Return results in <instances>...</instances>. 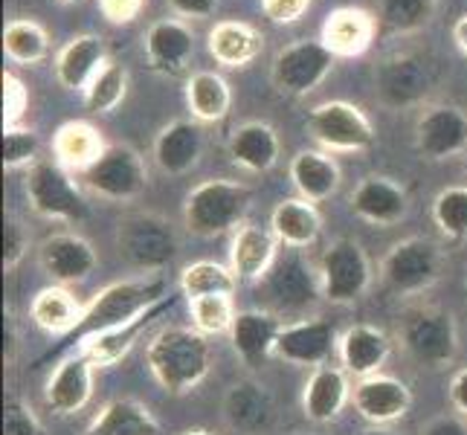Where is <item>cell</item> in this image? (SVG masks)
<instances>
[{"label":"cell","mask_w":467,"mask_h":435,"mask_svg":"<svg viewBox=\"0 0 467 435\" xmlns=\"http://www.w3.org/2000/svg\"><path fill=\"white\" fill-rule=\"evenodd\" d=\"M29 105V90L12 70H4V128H18Z\"/></svg>","instance_id":"7dc6e473"},{"label":"cell","mask_w":467,"mask_h":435,"mask_svg":"<svg viewBox=\"0 0 467 435\" xmlns=\"http://www.w3.org/2000/svg\"><path fill=\"white\" fill-rule=\"evenodd\" d=\"M235 305L233 296H198L189 299V316L192 328H198L206 337H221L233 331L235 322Z\"/></svg>","instance_id":"7bdbcfd3"},{"label":"cell","mask_w":467,"mask_h":435,"mask_svg":"<svg viewBox=\"0 0 467 435\" xmlns=\"http://www.w3.org/2000/svg\"><path fill=\"white\" fill-rule=\"evenodd\" d=\"M351 407L358 409V415L363 418L366 424L372 427H386L400 421L410 407H412V392L410 386L392 378V375H372L354 383L351 389Z\"/></svg>","instance_id":"2e32d148"},{"label":"cell","mask_w":467,"mask_h":435,"mask_svg":"<svg viewBox=\"0 0 467 435\" xmlns=\"http://www.w3.org/2000/svg\"><path fill=\"white\" fill-rule=\"evenodd\" d=\"M337 346H340V334H337L331 319L299 316L294 322H285L273 357H279L291 366L317 368V366L331 363Z\"/></svg>","instance_id":"4fadbf2b"},{"label":"cell","mask_w":467,"mask_h":435,"mask_svg":"<svg viewBox=\"0 0 467 435\" xmlns=\"http://www.w3.org/2000/svg\"><path fill=\"white\" fill-rule=\"evenodd\" d=\"M270 230L279 238V244L287 250L314 247L322 233V218L317 212V203L305 198L279 201L270 212Z\"/></svg>","instance_id":"d6a6232c"},{"label":"cell","mask_w":467,"mask_h":435,"mask_svg":"<svg viewBox=\"0 0 467 435\" xmlns=\"http://www.w3.org/2000/svg\"><path fill=\"white\" fill-rule=\"evenodd\" d=\"M432 223L450 241H467V186H447L432 201Z\"/></svg>","instance_id":"60d3db41"},{"label":"cell","mask_w":467,"mask_h":435,"mask_svg":"<svg viewBox=\"0 0 467 435\" xmlns=\"http://www.w3.org/2000/svg\"><path fill=\"white\" fill-rule=\"evenodd\" d=\"M351 212L375 227H395L410 212L407 189L395 183L392 177H363L358 189L351 192Z\"/></svg>","instance_id":"ffe728a7"},{"label":"cell","mask_w":467,"mask_h":435,"mask_svg":"<svg viewBox=\"0 0 467 435\" xmlns=\"http://www.w3.org/2000/svg\"><path fill=\"white\" fill-rule=\"evenodd\" d=\"M38 264L53 285H78L90 279V273L99 264L93 244L76 233H56L41 241L38 247Z\"/></svg>","instance_id":"e0dca14e"},{"label":"cell","mask_w":467,"mask_h":435,"mask_svg":"<svg viewBox=\"0 0 467 435\" xmlns=\"http://www.w3.org/2000/svg\"><path fill=\"white\" fill-rule=\"evenodd\" d=\"M337 56L322 41H296L273 58V85L282 93L308 96L328 78Z\"/></svg>","instance_id":"7c38bea8"},{"label":"cell","mask_w":467,"mask_h":435,"mask_svg":"<svg viewBox=\"0 0 467 435\" xmlns=\"http://www.w3.org/2000/svg\"><path fill=\"white\" fill-rule=\"evenodd\" d=\"M375 32H378V18L372 12H366L360 6H340L328 12L319 41L337 58H358L372 47Z\"/></svg>","instance_id":"d4e9b609"},{"label":"cell","mask_w":467,"mask_h":435,"mask_svg":"<svg viewBox=\"0 0 467 435\" xmlns=\"http://www.w3.org/2000/svg\"><path fill=\"white\" fill-rule=\"evenodd\" d=\"M105 140L96 128L85 119L64 122L53 137V154L56 163H61L67 171L85 174L96 160L105 154Z\"/></svg>","instance_id":"e575fe53"},{"label":"cell","mask_w":467,"mask_h":435,"mask_svg":"<svg viewBox=\"0 0 467 435\" xmlns=\"http://www.w3.org/2000/svg\"><path fill=\"white\" fill-rule=\"evenodd\" d=\"M314 0H262V12L273 24H296L305 18Z\"/></svg>","instance_id":"c3c4849f"},{"label":"cell","mask_w":467,"mask_h":435,"mask_svg":"<svg viewBox=\"0 0 467 435\" xmlns=\"http://www.w3.org/2000/svg\"><path fill=\"white\" fill-rule=\"evenodd\" d=\"M415 149L424 160H447L467 151V114L459 105H427L415 119Z\"/></svg>","instance_id":"5bb4252c"},{"label":"cell","mask_w":467,"mask_h":435,"mask_svg":"<svg viewBox=\"0 0 467 435\" xmlns=\"http://www.w3.org/2000/svg\"><path fill=\"white\" fill-rule=\"evenodd\" d=\"M142 9H146V0H99V12L114 26L134 24L142 15Z\"/></svg>","instance_id":"681fc988"},{"label":"cell","mask_w":467,"mask_h":435,"mask_svg":"<svg viewBox=\"0 0 467 435\" xmlns=\"http://www.w3.org/2000/svg\"><path fill=\"white\" fill-rule=\"evenodd\" d=\"M287 174H291V183L299 192V198L311 203L334 198L340 192V181H343V171L337 166V160L328 151H314V149L299 151L291 160V166H287Z\"/></svg>","instance_id":"1f68e13d"},{"label":"cell","mask_w":467,"mask_h":435,"mask_svg":"<svg viewBox=\"0 0 467 435\" xmlns=\"http://www.w3.org/2000/svg\"><path fill=\"white\" fill-rule=\"evenodd\" d=\"M400 346L415 363L444 368L459 354V328L450 311L439 305H415L400 319Z\"/></svg>","instance_id":"277c9868"},{"label":"cell","mask_w":467,"mask_h":435,"mask_svg":"<svg viewBox=\"0 0 467 435\" xmlns=\"http://www.w3.org/2000/svg\"><path fill=\"white\" fill-rule=\"evenodd\" d=\"M181 435H215V432H209V430H201V427H195V430H186V432H181Z\"/></svg>","instance_id":"9f6ffc18"},{"label":"cell","mask_w":467,"mask_h":435,"mask_svg":"<svg viewBox=\"0 0 467 435\" xmlns=\"http://www.w3.org/2000/svg\"><path fill=\"white\" fill-rule=\"evenodd\" d=\"M174 305V296L166 299V302H160L157 308L146 311V314H140L137 319L131 322H125V326H117V328H110V331H102V334H93L88 337L85 343H78L73 351H82L88 354V357L93 360L96 368H114L117 363H122L128 354H131V348L140 343V337L142 331H146L151 322L163 314L166 308H171Z\"/></svg>","instance_id":"4316f807"},{"label":"cell","mask_w":467,"mask_h":435,"mask_svg":"<svg viewBox=\"0 0 467 435\" xmlns=\"http://www.w3.org/2000/svg\"><path fill=\"white\" fill-rule=\"evenodd\" d=\"M38 134L29 128H4V169L18 171V169H32L38 163Z\"/></svg>","instance_id":"ee69618b"},{"label":"cell","mask_w":467,"mask_h":435,"mask_svg":"<svg viewBox=\"0 0 467 435\" xmlns=\"http://www.w3.org/2000/svg\"><path fill=\"white\" fill-rule=\"evenodd\" d=\"M441 264L444 253L436 241L412 235L389 247L380 264V276L386 287L395 290L398 296H415L436 285V279L441 276Z\"/></svg>","instance_id":"9c48e42d"},{"label":"cell","mask_w":467,"mask_h":435,"mask_svg":"<svg viewBox=\"0 0 467 435\" xmlns=\"http://www.w3.org/2000/svg\"><path fill=\"white\" fill-rule=\"evenodd\" d=\"M453 41H456L459 50L467 56V15H462V18L453 24Z\"/></svg>","instance_id":"db71d44e"},{"label":"cell","mask_w":467,"mask_h":435,"mask_svg":"<svg viewBox=\"0 0 467 435\" xmlns=\"http://www.w3.org/2000/svg\"><path fill=\"white\" fill-rule=\"evenodd\" d=\"M279 238L267 227H255V223H241L230 241V270L238 282H255L259 285L273 262L279 259Z\"/></svg>","instance_id":"603a6c76"},{"label":"cell","mask_w":467,"mask_h":435,"mask_svg":"<svg viewBox=\"0 0 467 435\" xmlns=\"http://www.w3.org/2000/svg\"><path fill=\"white\" fill-rule=\"evenodd\" d=\"M149 67L160 76H181L195 56V36L181 18H163L146 32Z\"/></svg>","instance_id":"484cf974"},{"label":"cell","mask_w":467,"mask_h":435,"mask_svg":"<svg viewBox=\"0 0 467 435\" xmlns=\"http://www.w3.org/2000/svg\"><path fill=\"white\" fill-rule=\"evenodd\" d=\"M56 4H76V0H56Z\"/></svg>","instance_id":"6f0895ef"},{"label":"cell","mask_w":467,"mask_h":435,"mask_svg":"<svg viewBox=\"0 0 467 435\" xmlns=\"http://www.w3.org/2000/svg\"><path fill=\"white\" fill-rule=\"evenodd\" d=\"M26 253H29V233L24 227V221L6 215L4 218V270L12 273L15 267H21Z\"/></svg>","instance_id":"bcb514c9"},{"label":"cell","mask_w":467,"mask_h":435,"mask_svg":"<svg viewBox=\"0 0 467 435\" xmlns=\"http://www.w3.org/2000/svg\"><path fill=\"white\" fill-rule=\"evenodd\" d=\"M186 108H189L192 119L201 122V125L221 122L233 108L230 82L221 73H213V70L192 73L186 78Z\"/></svg>","instance_id":"d590c367"},{"label":"cell","mask_w":467,"mask_h":435,"mask_svg":"<svg viewBox=\"0 0 467 435\" xmlns=\"http://www.w3.org/2000/svg\"><path fill=\"white\" fill-rule=\"evenodd\" d=\"M253 206V189L227 181V177H215V181H203L189 192L183 201V223L192 235L215 238L230 230H238L244 223Z\"/></svg>","instance_id":"3957f363"},{"label":"cell","mask_w":467,"mask_h":435,"mask_svg":"<svg viewBox=\"0 0 467 435\" xmlns=\"http://www.w3.org/2000/svg\"><path fill=\"white\" fill-rule=\"evenodd\" d=\"M82 314L85 305L78 302V296L67 285H47L29 302V319L44 334L61 337V340H67L76 331V326L82 322Z\"/></svg>","instance_id":"4dcf8cb0"},{"label":"cell","mask_w":467,"mask_h":435,"mask_svg":"<svg viewBox=\"0 0 467 435\" xmlns=\"http://www.w3.org/2000/svg\"><path fill=\"white\" fill-rule=\"evenodd\" d=\"M238 279L230 270V264H218V262H192L181 270V279L177 287L186 299H198V296H235Z\"/></svg>","instance_id":"74e56055"},{"label":"cell","mask_w":467,"mask_h":435,"mask_svg":"<svg viewBox=\"0 0 467 435\" xmlns=\"http://www.w3.org/2000/svg\"><path fill=\"white\" fill-rule=\"evenodd\" d=\"M108 50L99 36H76L56 56V78L64 90H88L93 76L108 64Z\"/></svg>","instance_id":"f1b7e54d"},{"label":"cell","mask_w":467,"mask_h":435,"mask_svg":"<svg viewBox=\"0 0 467 435\" xmlns=\"http://www.w3.org/2000/svg\"><path fill=\"white\" fill-rule=\"evenodd\" d=\"M305 128L328 154H358L375 145V125L363 114V108L346 99H328L308 110Z\"/></svg>","instance_id":"ba28073f"},{"label":"cell","mask_w":467,"mask_h":435,"mask_svg":"<svg viewBox=\"0 0 467 435\" xmlns=\"http://www.w3.org/2000/svg\"><path fill=\"white\" fill-rule=\"evenodd\" d=\"M389 354H392V340L380 328L366 326V322L346 328L340 334V346H337L340 366L354 380L380 375V368L389 360Z\"/></svg>","instance_id":"7402d4cb"},{"label":"cell","mask_w":467,"mask_h":435,"mask_svg":"<svg viewBox=\"0 0 467 435\" xmlns=\"http://www.w3.org/2000/svg\"><path fill=\"white\" fill-rule=\"evenodd\" d=\"M166 4L181 18H213L221 0H166Z\"/></svg>","instance_id":"f907efd6"},{"label":"cell","mask_w":467,"mask_h":435,"mask_svg":"<svg viewBox=\"0 0 467 435\" xmlns=\"http://www.w3.org/2000/svg\"><path fill=\"white\" fill-rule=\"evenodd\" d=\"M436 0H378V24L392 32H415L432 21Z\"/></svg>","instance_id":"b9f144b4"},{"label":"cell","mask_w":467,"mask_h":435,"mask_svg":"<svg viewBox=\"0 0 467 435\" xmlns=\"http://www.w3.org/2000/svg\"><path fill=\"white\" fill-rule=\"evenodd\" d=\"M302 253L305 250L285 247V253H279V259L267 270V276L259 282V290L267 302V311L279 314V316H285V314L299 316L322 296L319 270H314Z\"/></svg>","instance_id":"52a82bcc"},{"label":"cell","mask_w":467,"mask_h":435,"mask_svg":"<svg viewBox=\"0 0 467 435\" xmlns=\"http://www.w3.org/2000/svg\"><path fill=\"white\" fill-rule=\"evenodd\" d=\"M282 328H285V319L267 308L238 311L233 331H230L233 351L247 368H262L273 357V351H276V340Z\"/></svg>","instance_id":"ac0fdd59"},{"label":"cell","mask_w":467,"mask_h":435,"mask_svg":"<svg viewBox=\"0 0 467 435\" xmlns=\"http://www.w3.org/2000/svg\"><path fill=\"white\" fill-rule=\"evenodd\" d=\"M117 247L122 259L140 273H163L181 250L171 223L154 212H134L119 221Z\"/></svg>","instance_id":"5b68a950"},{"label":"cell","mask_w":467,"mask_h":435,"mask_svg":"<svg viewBox=\"0 0 467 435\" xmlns=\"http://www.w3.org/2000/svg\"><path fill=\"white\" fill-rule=\"evenodd\" d=\"M223 421L238 435H262L276 421L273 395L255 380H238L223 398Z\"/></svg>","instance_id":"44dd1931"},{"label":"cell","mask_w":467,"mask_h":435,"mask_svg":"<svg viewBox=\"0 0 467 435\" xmlns=\"http://www.w3.org/2000/svg\"><path fill=\"white\" fill-rule=\"evenodd\" d=\"M128 93V70L119 61H108L105 67L93 76L85 90V108L90 114H114Z\"/></svg>","instance_id":"ab89813d"},{"label":"cell","mask_w":467,"mask_h":435,"mask_svg":"<svg viewBox=\"0 0 467 435\" xmlns=\"http://www.w3.org/2000/svg\"><path fill=\"white\" fill-rule=\"evenodd\" d=\"M421 435H467V421L462 415H439L421 430Z\"/></svg>","instance_id":"f5cc1de1"},{"label":"cell","mask_w":467,"mask_h":435,"mask_svg":"<svg viewBox=\"0 0 467 435\" xmlns=\"http://www.w3.org/2000/svg\"><path fill=\"white\" fill-rule=\"evenodd\" d=\"M209 56L223 67H247L262 56L265 38L253 24L244 21H218L206 36Z\"/></svg>","instance_id":"836d02e7"},{"label":"cell","mask_w":467,"mask_h":435,"mask_svg":"<svg viewBox=\"0 0 467 435\" xmlns=\"http://www.w3.org/2000/svg\"><path fill=\"white\" fill-rule=\"evenodd\" d=\"M322 299L331 305L358 302L372 285V262L354 238H337L317 264Z\"/></svg>","instance_id":"30bf717a"},{"label":"cell","mask_w":467,"mask_h":435,"mask_svg":"<svg viewBox=\"0 0 467 435\" xmlns=\"http://www.w3.org/2000/svg\"><path fill=\"white\" fill-rule=\"evenodd\" d=\"M93 378L96 366L88 354L70 351L61 357L58 366L47 378L44 386V404L53 415H76L82 412L93 398Z\"/></svg>","instance_id":"9a60e30c"},{"label":"cell","mask_w":467,"mask_h":435,"mask_svg":"<svg viewBox=\"0 0 467 435\" xmlns=\"http://www.w3.org/2000/svg\"><path fill=\"white\" fill-rule=\"evenodd\" d=\"M24 189L32 212L44 221L78 223L88 218V201L73 181V171H67L56 160H38L26 171Z\"/></svg>","instance_id":"8992f818"},{"label":"cell","mask_w":467,"mask_h":435,"mask_svg":"<svg viewBox=\"0 0 467 435\" xmlns=\"http://www.w3.org/2000/svg\"><path fill=\"white\" fill-rule=\"evenodd\" d=\"M4 53L9 61L32 67V64H41L50 56V36L38 21L15 18L4 29Z\"/></svg>","instance_id":"f35d334b"},{"label":"cell","mask_w":467,"mask_h":435,"mask_svg":"<svg viewBox=\"0 0 467 435\" xmlns=\"http://www.w3.org/2000/svg\"><path fill=\"white\" fill-rule=\"evenodd\" d=\"M82 183L96 198L128 203L149 189V169L131 145H108L105 154L82 174Z\"/></svg>","instance_id":"8fae6325"},{"label":"cell","mask_w":467,"mask_h":435,"mask_svg":"<svg viewBox=\"0 0 467 435\" xmlns=\"http://www.w3.org/2000/svg\"><path fill=\"white\" fill-rule=\"evenodd\" d=\"M166 299H171V294H169V282L163 273H140L134 279H119L114 285L102 287L99 294L85 305L82 322H78L76 331L64 340V346L73 351L78 343H85L88 337L125 326V322H131L140 314L157 308V305Z\"/></svg>","instance_id":"6da1fadb"},{"label":"cell","mask_w":467,"mask_h":435,"mask_svg":"<svg viewBox=\"0 0 467 435\" xmlns=\"http://www.w3.org/2000/svg\"><path fill=\"white\" fill-rule=\"evenodd\" d=\"M227 151L235 166H241L250 174H265L279 163L282 140L273 125H267L262 119H253V122H244L235 128L227 142Z\"/></svg>","instance_id":"f546056e"},{"label":"cell","mask_w":467,"mask_h":435,"mask_svg":"<svg viewBox=\"0 0 467 435\" xmlns=\"http://www.w3.org/2000/svg\"><path fill=\"white\" fill-rule=\"evenodd\" d=\"M85 435H160V424L146 404L134 398L108 400Z\"/></svg>","instance_id":"8d00e7d4"},{"label":"cell","mask_w":467,"mask_h":435,"mask_svg":"<svg viewBox=\"0 0 467 435\" xmlns=\"http://www.w3.org/2000/svg\"><path fill=\"white\" fill-rule=\"evenodd\" d=\"M447 398H450V407H453V412L462 415L467 421V366H462L459 372L453 375V380H450Z\"/></svg>","instance_id":"816d5d0a"},{"label":"cell","mask_w":467,"mask_h":435,"mask_svg":"<svg viewBox=\"0 0 467 435\" xmlns=\"http://www.w3.org/2000/svg\"><path fill=\"white\" fill-rule=\"evenodd\" d=\"M351 404V383L343 366H317L302 386V412L314 424H331Z\"/></svg>","instance_id":"d6986e66"},{"label":"cell","mask_w":467,"mask_h":435,"mask_svg":"<svg viewBox=\"0 0 467 435\" xmlns=\"http://www.w3.org/2000/svg\"><path fill=\"white\" fill-rule=\"evenodd\" d=\"M149 372L169 395H189L201 386L213 368L209 337L192 326H171L151 337L146 348Z\"/></svg>","instance_id":"7a4b0ae2"},{"label":"cell","mask_w":467,"mask_h":435,"mask_svg":"<svg viewBox=\"0 0 467 435\" xmlns=\"http://www.w3.org/2000/svg\"><path fill=\"white\" fill-rule=\"evenodd\" d=\"M380 99L392 108L421 102L430 90V70L418 56H389L378 67Z\"/></svg>","instance_id":"83f0119b"},{"label":"cell","mask_w":467,"mask_h":435,"mask_svg":"<svg viewBox=\"0 0 467 435\" xmlns=\"http://www.w3.org/2000/svg\"><path fill=\"white\" fill-rule=\"evenodd\" d=\"M4 435H47L41 418L21 398L4 400Z\"/></svg>","instance_id":"f6af8a7d"},{"label":"cell","mask_w":467,"mask_h":435,"mask_svg":"<svg viewBox=\"0 0 467 435\" xmlns=\"http://www.w3.org/2000/svg\"><path fill=\"white\" fill-rule=\"evenodd\" d=\"M358 435H395V432H389L386 427H368V430H363V432H358Z\"/></svg>","instance_id":"11a10c76"},{"label":"cell","mask_w":467,"mask_h":435,"mask_svg":"<svg viewBox=\"0 0 467 435\" xmlns=\"http://www.w3.org/2000/svg\"><path fill=\"white\" fill-rule=\"evenodd\" d=\"M203 154V128L195 119H174L160 128L151 157L163 174L181 177L201 163Z\"/></svg>","instance_id":"cb8c5ba5"}]
</instances>
